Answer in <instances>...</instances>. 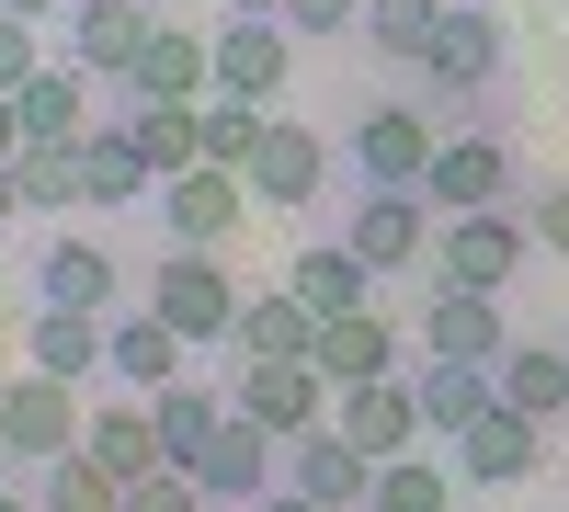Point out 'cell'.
Wrapping results in <instances>:
<instances>
[{
    "label": "cell",
    "mask_w": 569,
    "mask_h": 512,
    "mask_svg": "<svg viewBox=\"0 0 569 512\" xmlns=\"http://www.w3.org/2000/svg\"><path fill=\"white\" fill-rule=\"evenodd\" d=\"M12 353H23V319H12V308H0V377H12Z\"/></svg>",
    "instance_id": "cell-42"
},
{
    "label": "cell",
    "mask_w": 569,
    "mask_h": 512,
    "mask_svg": "<svg viewBox=\"0 0 569 512\" xmlns=\"http://www.w3.org/2000/svg\"><path fill=\"white\" fill-rule=\"evenodd\" d=\"M149 308L171 319L182 342H228V319H240V285L217 273V251H182V240H171V262L149 273Z\"/></svg>",
    "instance_id": "cell-9"
},
{
    "label": "cell",
    "mask_w": 569,
    "mask_h": 512,
    "mask_svg": "<svg viewBox=\"0 0 569 512\" xmlns=\"http://www.w3.org/2000/svg\"><path fill=\"white\" fill-rule=\"evenodd\" d=\"M0 490H23V468H12V455H0Z\"/></svg>",
    "instance_id": "cell-46"
},
{
    "label": "cell",
    "mask_w": 569,
    "mask_h": 512,
    "mask_svg": "<svg viewBox=\"0 0 569 512\" xmlns=\"http://www.w3.org/2000/svg\"><path fill=\"white\" fill-rule=\"evenodd\" d=\"M0 12H34V23H58V12H69V0H0Z\"/></svg>",
    "instance_id": "cell-43"
},
{
    "label": "cell",
    "mask_w": 569,
    "mask_h": 512,
    "mask_svg": "<svg viewBox=\"0 0 569 512\" xmlns=\"http://www.w3.org/2000/svg\"><path fill=\"white\" fill-rule=\"evenodd\" d=\"M217 12H240V23H284V0H217Z\"/></svg>",
    "instance_id": "cell-41"
},
{
    "label": "cell",
    "mask_w": 569,
    "mask_h": 512,
    "mask_svg": "<svg viewBox=\"0 0 569 512\" xmlns=\"http://www.w3.org/2000/svg\"><path fill=\"white\" fill-rule=\"evenodd\" d=\"M80 444L103 455L114 479H149V468H171V455H160V410L137 399V388H126V399H91V422H80Z\"/></svg>",
    "instance_id": "cell-26"
},
{
    "label": "cell",
    "mask_w": 569,
    "mask_h": 512,
    "mask_svg": "<svg viewBox=\"0 0 569 512\" xmlns=\"http://www.w3.org/2000/svg\"><path fill=\"white\" fill-rule=\"evenodd\" d=\"M330 422H342L376 468H388V455H410V444H433V422H421L410 377H365V388H342V399H330Z\"/></svg>",
    "instance_id": "cell-17"
},
{
    "label": "cell",
    "mask_w": 569,
    "mask_h": 512,
    "mask_svg": "<svg viewBox=\"0 0 569 512\" xmlns=\"http://www.w3.org/2000/svg\"><path fill=\"white\" fill-rule=\"evenodd\" d=\"M284 34H365V0H284Z\"/></svg>",
    "instance_id": "cell-36"
},
{
    "label": "cell",
    "mask_w": 569,
    "mask_h": 512,
    "mask_svg": "<svg viewBox=\"0 0 569 512\" xmlns=\"http://www.w3.org/2000/svg\"><path fill=\"white\" fill-rule=\"evenodd\" d=\"M80 422H91V410H80L69 377H46V364H12V377H0V455H12L23 479L46 468V455H69Z\"/></svg>",
    "instance_id": "cell-1"
},
{
    "label": "cell",
    "mask_w": 569,
    "mask_h": 512,
    "mask_svg": "<svg viewBox=\"0 0 569 512\" xmlns=\"http://www.w3.org/2000/svg\"><path fill=\"white\" fill-rule=\"evenodd\" d=\"M228 353H240V364H297V353H319V308H308L297 285L240 297V319H228Z\"/></svg>",
    "instance_id": "cell-19"
},
{
    "label": "cell",
    "mask_w": 569,
    "mask_h": 512,
    "mask_svg": "<svg viewBox=\"0 0 569 512\" xmlns=\"http://www.w3.org/2000/svg\"><path fill=\"white\" fill-rule=\"evenodd\" d=\"M445 512H456V501H445Z\"/></svg>",
    "instance_id": "cell-47"
},
{
    "label": "cell",
    "mask_w": 569,
    "mask_h": 512,
    "mask_svg": "<svg viewBox=\"0 0 569 512\" xmlns=\"http://www.w3.org/2000/svg\"><path fill=\"white\" fill-rule=\"evenodd\" d=\"M228 399H240L262 433H284V444H297V433H319V422H330V399H342V388H330L319 364L297 353V364H240V388H228Z\"/></svg>",
    "instance_id": "cell-12"
},
{
    "label": "cell",
    "mask_w": 569,
    "mask_h": 512,
    "mask_svg": "<svg viewBox=\"0 0 569 512\" xmlns=\"http://www.w3.org/2000/svg\"><path fill=\"white\" fill-rule=\"evenodd\" d=\"M512 69V23L479 12V0H445V23H433V58H421V80L456 91V103H479V91Z\"/></svg>",
    "instance_id": "cell-4"
},
{
    "label": "cell",
    "mask_w": 569,
    "mask_h": 512,
    "mask_svg": "<svg viewBox=\"0 0 569 512\" xmlns=\"http://www.w3.org/2000/svg\"><path fill=\"white\" fill-rule=\"evenodd\" d=\"M23 285H34L46 308H114L126 273H114V251H103V240H80V228H69V240H46V251L23 262Z\"/></svg>",
    "instance_id": "cell-20"
},
{
    "label": "cell",
    "mask_w": 569,
    "mask_h": 512,
    "mask_svg": "<svg viewBox=\"0 0 569 512\" xmlns=\"http://www.w3.org/2000/svg\"><path fill=\"white\" fill-rule=\"evenodd\" d=\"M23 490H34L46 512H114V501H126V479H114V468H103V455H91V444H69V455H46V468H34Z\"/></svg>",
    "instance_id": "cell-30"
},
{
    "label": "cell",
    "mask_w": 569,
    "mask_h": 512,
    "mask_svg": "<svg viewBox=\"0 0 569 512\" xmlns=\"http://www.w3.org/2000/svg\"><path fill=\"white\" fill-rule=\"evenodd\" d=\"M525 251H536V217H501V205H467V217H445L433 228V285H512L525 273Z\"/></svg>",
    "instance_id": "cell-3"
},
{
    "label": "cell",
    "mask_w": 569,
    "mask_h": 512,
    "mask_svg": "<svg viewBox=\"0 0 569 512\" xmlns=\"http://www.w3.org/2000/svg\"><path fill=\"white\" fill-rule=\"evenodd\" d=\"M23 319V364H46V377H69V388H103V319L114 308H12Z\"/></svg>",
    "instance_id": "cell-15"
},
{
    "label": "cell",
    "mask_w": 569,
    "mask_h": 512,
    "mask_svg": "<svg viewBox=\"0 0 569 512\" xmlns=\"http://www.w3.org/2000/svg\"><path fill=\"white\" fill-rule=\"evenodd\" d=\"M421 353H456V364H501L512 353V319L490 285H433V308H421Z\"/></svg>",
    "instance_id": "cell-18"
},
{
    "label": "cell",
    "mask_w": 569,
    "mask_h": 512,
    "mask_svg": "<svg viewBox=\"0 0 569 512\" xmlns=\"http://www.w3.org/2000/svg\"><path fill=\"white\" fill-rule=\"evenodd\" d=\"M23 149V91H0V160Z\"/></svg>",
    "instance_id": "cell-38"
},
{
    "label": "cell",
    "mask_w": 569,
    "mask_h": 512,
    "mask_svg": "<svg viewBox=\"0 0 569 512\" xmlns=\"http://www.w3.org/2000/svg\"><path fill=\"white\" fill-rule=\"evenodd\" d=\"M160 12H217V0H160Z\"/></svg>",
    "instance_id": "cell-45"
},
{
    "label": "cell",
    "mask_w": 569,
    "mask_h": 512,
    "mask_svg": "<svg viewBox=\"0 0 569 512\" xmlns=\"http://www.w3.org/2000/svg\"><path fill=\"white\" fill-rule=\"evenodd\" d=\"M194 479H206V501H228V512H251L262 490H284V433H262L251 410H228V433L194 455Z\"/></svg>",
    "instance_id": "cell-11"
},
{
    "label": "cell",
    "mask_w": 569,
    "mask_h": 512,
    "mask_svg": "<svg viewBox=\"0 0 569 512\" xmlns=\"http://www.w3.org/2000/svg\"><path fill=\"white\" fill-rule=\"evenodd\" d=\"M160 34V0H69L58 12V58H80L91 80H126Z\"/></svg>",
    "instance_id": "cell-5"
},
{
    "label": "cell",
    "mask_w": 569,
    "mask_h": 512,
    "mask_svg": "<svg viewBox=\"0 0 569 512\" xmlns=\"http://www.w3.org/2000/svg\"><path fill=\"white\" fill-rule=\"evenodd\" d=\"M410 399H421V422H433V444H456L479 410L501 399V364H456V353H421V377H410Z\"/></svg>",
    "instance_id": "cell-22"
},
{
    "label": "cell",
    "mask_w": 569,
    "mask_h": 512,
    "mask_svg": "<svg viewBox=\"0 0 569 512\" xmlns=\"http://www.w3.org/2000/svg\"><path fill=\"white\" fill-rule=\"evenodd\" d=\"M433 23H445V0H365V46L399 58V69L433 58Z\"/></svg>",
    "instance_id": "cell-33"
},
{
    "label": "cell",
    "mask_w": 569,
    "mask_h": 512,
    "mask_svg": "<svg viewBox=\"0 0 569 512\" xmlns=\"http://www.w3.org/2000/svg\"><path fill=\"white\" fill-rule=\"evenodd\" d=\"M421 160H433V126H421L410 103H376L353 126V194L365 182H421Z\"/></svg>",
    "instance_id": "cell-24"
},
{
    "label": "cell",
    "mask_w": 569,
    "mask_h": 512,
    "mask_svg": "<svg viewBox=\"0 0 569 512\" xmlns=\"http://www.w3.org/2000/svg\"><path fill=\"white\" fill-rule=\"evenodd\" d=\"M182 353H194V342H182L160 308H114V319H103V388H137V399H160V388L182 377Z\"/></svg>",
    "instance_id": "cell-13"
},
{
    "label": "cell",
    "mask_w": 569,
    "mask_h": 512,
    "mask_svg": "<svg viewBox=\"0 0 569 512\" xmlns=\"http://www.w3.org/2000/svg\"><path fill=\"white\" fill-rule=\"evenodd\" d=\"M12 182H23V205H34V217L91 205V160H80V137H23V149H12Z\"/></svg>",
    "instance_id": "cell-27"
},
{
    "label": "cell",
    "mask_w": 569,
    "mask_h": 512,
    "mask_svg": "<svg viewBox=\"0 0 569 512\" xmlns=\"http://www.w3.org/2000/svg\"><path fill=\"white\" fill-rule=\"evenodd\" d=\"M456 455V444H445ZM433 444H410V455H388V468H376V501L365 512H445L456 501V468H445Z\"/></svg>",
    "instance_id": "cell-31"
},
{
    "label": "cell",
    "mask_w": 569,
    "mask_h": 512,
    "mask_svg": "<svg viewBox=\"0 0 569 512\" xmlns=\"http://www.w3.org/2000/svg\"><path fill=\"white\" fill-rule=\"evenodd\" d=\"M46 34H58V23H34V12H0V91H23L46 58H58Z\"/></svg>",
    "instance_id": "cell-34"
},
{
    "label": "cell",
    "mask_w": 569,
    "mask_h": 512,
    "mask_svg": "<svg viewBox=\"0 0 569 512\" xmlns=\"http://www.w3.org/2000/svg\"><path fill=\"white\" fill-rule=\"evenodd\" d=\"M433 228H445V205L421 194V182H365L353 194V228L342 240L376 262V285H388V273H410V262H433Z\"/></svg>",
    "instance_id": "cell-2"
},
{
    "label": "cell",
    "mask_w": 569,
    "mask_h": 512,
    "mask_svg": "<svg viewBox=\"0 0 569 512\" xmlns=\"http://www.w3.org/2000/svg\"><path fill=\"white\" fill-rule=\"evenodd\" d=\"M240 182H251V205H273V217L319 205V182H330V149H319V126H284V114H262V137H251Z\"/></svg>",
    "instance_id": "cell-7"
},
{
    "label": "cell",
    "mask_w": 569,
    "mask_h": 512,
    "mask_svg": "<svg viewBox=\"0 0 569 512\" xmlns=\"http://www.w3.org/2000/svg\"><path fill=\"white\" fill-rule=\"evenodd\" d=\"M536 468H547V422L512 410V399H490L479 422L456 433V479H479V490H512V479H536Z\"/></svg>",
    "instance_id": "cell-10"
},
{
    "label": "cell",
    "mask_w": 569,
    "mask_h": 512,
    "mask_svg": "<svg viewBox=\"0 0 569 512\" xmlns=\"http://www.w3.org/2000/svg\"><path fill=\"white\" fill-rule=\"evenodd\" d=\"M160 228L182 251H217L228 228H251V182L228 171V160H194V171H171L160 182Z\"/></svg>",
    "instance_id": "cell-8"
},
{
    "label": "cell",
    "mask_w": 569,
    "mask_h": 512,
    "mask_svg": "<svg viewBox=\"0 0 569 512\" xmlns=\"http://www.w3.org/2000/svg\"><path fill=\"white\" fill-rule=\"evenodd\" d=\"M12 217H34V205H23V182H12V160H0V228H12Z\"/></svg>",
    "instance_id": "cell-40"
},
{
    "label": "cell",
    "mask_w": 569,
    "mask_h": 512,
    "mask_svg": "<svg viewBox=\"0 0 569 512\" xmlns=\"http://www.w3.org/2000/svg\"><path fill=\"white\" fill-rule=\"evenodd\" d=\"M251 512H319V501H308V490H297V479H284V490H262V501H251Z\"/></svg>",
    "instance_id": "cell-39"
},
{
    "label": "cell",
    "mask_w": 569,
    "mask_h": 512,
    "mask_svg": "<svg viewBox=\"0 0 569 512\" xmlns=\"http://www.w3.org/2000/svg\"><path fill=\"white\" fill-rule=\"evenodd\" d=\"M103 91H114V114H137V103H206V91H217V34H182L160 12L149 58H137L126 80H103Z\"/></svg>",
    "instance_id": "cell-6"
},
{
    "label": "cell",
    "mask_w": 569,
    "mask_h": 512,
    "mask_svg": "<svg viewBox=\"0 0 569 512\" xmlns=\"http://www.w3.org/2000/svg\"><path fill=\"white\" fill-rule=\"evenodd\" d=\"M536 251L569 262V182H547V194H536Z\"/></svg>",
    "instance_id": "cell-37"
},
{
    "label": "cell",
    "mask_w": 569,
    "mask_h": 512,
    "mask_svg": "<svg viewBox=\"0 0 569 512\" xmlns=\"http://www.w3.org/2000/svg\"><path fill=\"white\" fill-rule=\"evenodd\" d=\"M501 399L536 410V422H558V410H569V342H512L501 353Z\"/></svg>",
    "instance_id": "cell-32"
},
{
    "label": "cell",
    "mask_w": 569,
    "mask_h": 512,
    "mask_svg": "<svg viewBox=\"0 0 569 512\" xmlns=\"http://www.w3.org/2000/svg\"><path fill=\"white\" fill-rule=\"evenodd\" d=\"M319 377L330 388H365V377H399V331H388V319H376V308H342V319H319Z\"/></svg>",
    "instance_id": "cell-25"
},
{
    "label": "cell",
    "mask_w": 569,
    "mask_h": 512,
    "mask_svg": "<svg viewBox=\"0 0 569 512\" xmlns=\"http://www.w3.org/2000/svg\"><path fill=\"white\" fill-rule=\"evenodd\" d=\"M421 194H433L445 217L501 205V194H512V149H501V137H479V126H467V137H433V160H421Z\"/></svg>",
    "instance_id": "cell-16"
},
{
    "label": "cell",
    "mask_w": 569,
    "mask_h": 512,
    "mask_svg": "<svg viewBox=\"0 0 569 512\" xmlns=\"http://www.w3.org/2000/svg\"><path fill=\"white\" fill-rule=\"evenodd\" d=\"M319 319H342V308H376V262L353 251V240H319V251H297V273H284Z\"/></svg>",
    "instance_id": "cell-29"
},
{
    "label": "cell",
    "mask_w": 569,
    "mask_h": 512,
    "mask_svg": "<svg viewBox=\"0 0 569 512\" xmlns=\"http://www.w3.org/2000/svg\"><path fill=\"white\" fill-rule=\"evenodd\" d=\"M284 69H297L284 23H240V12H228V34H217V91H240V103H284Z\"/></svg>",
    "instance_id": "cell-23"
},
{
    "label": "cell",
    "mask_w": 569,
    "mask_h": 512,
    "mask_svg": "<svg viewBox=\"0 0 569 512\" xmlns=\"http://www.w3.org/2000/svg\"><path fill=\"white\" fill-rule=\"evenodd\" d=\"M80 160H91V217H114V205H160V171H149V149H137V126L126 114H103L80 137Z\"/></svg>",
    "instance_id": "cell-21"
},
{
    "label": "cell",
    "mask_w": 569,
    "mask_h": 512,
    "mask_svg": "<svg viewBox=\"0 0 569 512\" xmlns=\"http://www.w3.org/2000/svg\"><path fill=\"white\" fill-rule=\"evenodd\" d=\"M284 479H297L319 512H365V501H376V455H365L342 422H319V433L284 444Z\"/></svg>",
    "instance_id": "cell-14"
},
{
    "label": "cell",
    "mask_w": 569,
    "mask_h": 512,
    "mask_svg": "<svg viewBox=\"0 0 569 512\" xmlns=\"http://www.w3.org/2000/svg\"><path fill=\"white\" fill-rule=\"evenodd\" d=\"M114 512H206V479L194 468H149V479H126Z\"/></svg>",
    "instance_id": "cell-35"
},
{
    "label": "cell",
    "mask_w": 569,
    "mask_h": 512,
    "mask_svg": "<svg viewBox=\"0 0 569 512\" xmlns=\"http://www.w3.org/2000/svg\"><path fill=\"white\" fill-rule=\"evenodd\" d=\"M149 410H160V455H171V468H194V455L228 433V410H240V399H228V388H194V377H171Z\"/></svg>",
    "instance_id": "cell-28"
},
{
    "label": "cell",
    "mask_w": 569,
    "mask_h": 512,
    "mask_svg": "<svg viewBox=\"0 0 569 512\" xmlns=\"http://www.w3.org/2000/svg\"><path fill=\"white\" fill-rule=\"evenodd\" d=\"M0 512H46V501H34V490H0Z\"/></svg>",
    "instance_id": "cell-44"
}]
</instances>
